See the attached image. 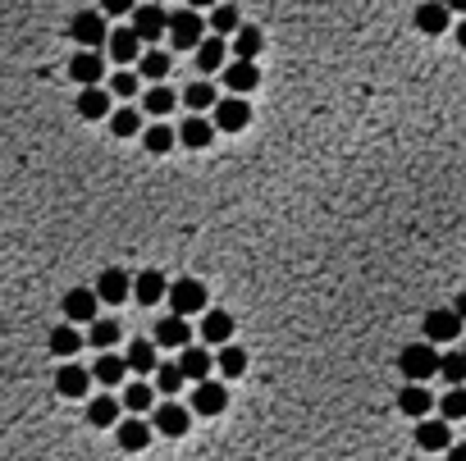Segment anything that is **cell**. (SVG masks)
Returning <instances> with one entry per match:
<instances>
[{
	"label": "cell",
	"instance_id": "obj_32",
	"mask_svg": "<svg viewBox=\"0 0 466 461\" xmlns=\"http://www.w3.org/2000/svg\"><path fill=\"white\" fill-rule=\"evenodd\" d=\"M156 393H160V389H147V379H138V383H128V389H123V407H128L132 416H147Z\"/></svg>",
	"mask_w": 466,
	"mask_h": 461
},
{
	"label": "cell",
	"instance_id": "obj_24",
	"mask_svg": "<svg viewBox=\"0 0 466 461\" xmlns=\"http://www.w3.org/2000/svg\"><path fill=\"white\" fill-rule=\"evenodd\" d=\"M156 347H160V343H147V338H132L123 356H128V365L138 370V374H156V370H160V356H156Z\"/></svg>",
	"mask_w": 466,
	"mask_h": 461
},
{
	"label": "cell",
	"instance_id": "obj_34",
	"mask_svg": "<svg viewBox=\"0 0 466 461\" xmlns=\"http://www.w3.org/2000/svg\"><path fill=\"white\" fill-rule=\"evenodd\" d=\"M142 142H147L151 156H165V151L178 142V128H169V124H151V128L142 133Z\"/></svg>",
	"mask_w": 466,
	"mask_h": 461
},
{
	"label": "cell",
	"instance_id": "obj_2",
	"mask_svg": "<svg viewBox=\"0 0 466 461\" xmlns=\"http://www.w3.org/2000/svg\"><path fill=\"white\" fill-rule=\"evenodd\" d=\"M439 365H443V356L434 352V343H430V338H425V343L403 347V356H397V370H403L412 383H425L430 374H439Z\"/></svg>",
	"mask_w": 466,
	"mask_h": 461
},
{
	"label": "cell",
	"instance_id": "obj_22",
	"mask_svg": "<svg viewBox=\"0 0 466 461\" xmlns=\"http://www.w3.org/2000/svg\"><path fill=\"white\" fill-rule=\"evenodd\" d=\"M128 370H132V365H128V356H114V352H101V356H96V365H92L96 383H105V389H119Z\"/></svg>",
	"mask_w": 466,
	"mask_h": 461
},
{
	"label": "cell",
	"instance_id": "obj_33",
	"mask_svg": "<svg viewBox=\"0 0 466 461\" xmlns=\"http://www.w3.org/2000/svg\"><path fill=\"white\" fill-rule=\"evenodd\" d=\"M110 133H114V137H138V133H142V110H132V106L114 110V115H110Z\"/></svg>",
	"mask_w": 466,
	"mask_h": 461
},
{
	"label": "cell",
	"instance_id": "obj_5",
	"mask_svg": "<svg viewBox=\"0 0 466 461\" xmlns=\"http://www.w3.org/2000/svg\"><path fill=\"white\" fill-rule=\"evenodd\" d=\"M132 32H138L147 46H151L156 37H165V32H169V14H165V5H156V0L138 5V10H132Z\"/></svg>",
	"mask_w": 466,
	"mask_h": 461
},
{
	"label": "cell",
	"instance_id": "obj_20",
	"mask_svg": "<svg viewBox=\"0 0 466 461\" xmlns=\"http://www.w3.org/2000/svg\"><path fill=\"white\" fill-rule=\"evenodd\" d=\"M220 128H215V119H202V115H192V119H183V128H178V142L183 146H192V151H202V146H211V137H215Z\"/></svg>",
	"mask_w": 466,
	"mask_h": 461
},
{
	"label": "cell",
	"instance_id": "obj_45",
	"mask_svg": "<svg viewBox=\"0 0 466 461\" xmlns=\"http://www.w3.org/2000/svg\"><path fill=\"white\" fill-rule=\"evenodd\" d=\"M101 10L114 19V14H132V10H138V0H101Z\"/></svg>",
	"mask_w": 466,
	"mask_h": 461
},
{
	"label": "cell",
	"instance_id": "obj_10",
	"mask_svg": "<svg viewBox=\"0 0 466 461\" xmlns=\"http://www.w3.org/2000/svg\"><path fill=\"white\" fill-rule=\"evenodd\" d=\"M92 370H83V365H74V361H64L59 370H55V393L59 398H87V389H92Z\"/></svg>",
	"mask_w": 466,
	"mask_h": 461
},
{
	"label": "cell",
	"instance_id": "obj_29",
	"mask_svg": "<svg viewBox=\"0 0 466 461\" xmlns=\"http://www.w3.org/2000/svg\"><path fill=\"white\" fill-rule=\"evenodd\" d=\"M202 338H206V347H224V343L233 338V316L211 311V316L202 320Z\"/></svg>",
	"mask_w": 466,
	"mask_h": 461
},
{
	"label": "cell",
	"instance_id": "obj_38",
	"mask_svg": "<svg viewBox=\"0 0 466 461\" xmlns=\"http://www.w3.org/2000/svg\"><path fill=\"white\" fill-rule=\"evenodd\" d=\"M439 416H443V420H466V383H452V389L443 393Z\"/></svg>",
	"mask_w": 466,
	"mask_h": 461
},
{
	"label": "cell",
	"instance_id": "obj_28",
	"mask_svg": "<svg viewBox=\"0 0 466 461\" xmlns=\"http://www.w3.org/2000/svg\"><path fill=\"white\" fill-rule=\"evenodd\" d=\"M132 297H138L142 306H156L160 297H169V288H165V274H156V270L138 274V279H132Z\"/></svg>",
	"mask_w": 466,
	"mask_h": 461
},
{
	"label": "cell",
	"instance_id": "obj_43",
	"mask_svg": "<svg viewBox=\"0 0 466 461\" xmlns=\"http://www.w3.org/2000/svg\"><path fill=\"white\" fill-rule=\"evenodd\" d=\"M439 374H443L448 383H466V352H448L443 365H439Z\"/></svg>",
	"mask_w": 466,
	"mask_h": 461
},
{
	"label": "cell",
	"instance_id": "obj_50",
	"mask_svg": "<svg viewBox=\"0 0 466 461\" xmlns=\"http://www.w3.org/2000/svg\"><path fill=\"white\" fill-rule=\"evenodd\" d=\"M187 5H196V10H206V5H220V0H187Z\"/></svg>",
	"mask_w": 466,
	"mask_h": 461
},
{
	"label": "cell",
	"instance_id": "obj_46",
	"mask_svg": "<svg viewBox=\"0 0 466 461\" xmlns=\"http://www.w3.org/2000/svg\"><path fill=\"white\" fill-rule=\"evenodd\" d=\"M448 461H466V443H452V447H448Z\"/></svg>",
	"mask_w": 466,
	"mask_h": 461
},
{
	"label": "cell",
	"instance_id": "obj_1",
	"mask_svg": "<svg viewBox=\"0 0 466 461\" xmlns=\"http://www.w3.org/2000/svg\"><path fill=\"white\" fill-rule=\"evenodd\" d=\"M206 28H211V19L196 14V5L174 10L169 14V41H174V51H196V46L206 41Z\"/></svg>",
	"mask_w": 466,
	"mask_h": 461
},
{
	"label": "cell",
	"instance_id": "obj_37",
	"mask_svg": "<svg viewBox=\"0 0 466 461\" xmlns=\"http://www.w3.org/2000/svg\"><path fill=\"white\" fill-rule=\"evenodd\" d=\"M233 51H238V60H256V55L265 51V37H260V28L242 23V28H238V41H233Z\"/></svg>",
	"mask_w": 466,
	"mask_h": 461
},
{
	"label": "cell",
	"instance_id": "obj_8",
	"mask_svg": "<svg viewBox=\"0 0 466 461\" xmlns=\"http://www.w3.org/2000/svg\"><path fill=\"white\" fill-rule=\"evenodd\" d=\"M461 316H457V306H439V311H430L425 316V338L439 347V343H452L457 334H461Z\"/></svg>",
	"mask_w": 466,
	"mask_h": 461
},
{
	"label": "cell",
	"instance_id": "obj_26",
	"mask_svg": "<svg viewBox=\"0 0 466 461\" xmlns=\"http://www.w3.org/2000/svg\"><path fill=\"white\" fill-rule=\"evenodd\" d=\"M74 106H78V115H83V119H92V124H96V119H105V115H110V92H105L101 83H96V88H83Z\"/></svg>",
	"mask_w": 466,
	"mask_h": 461
},
{
	"label": "cell",
	"instance_id": "obj_44",
	"mask_svg": "<svg viewBox=\"0 0 466 461\" xmlns=\"http://www.w3.org/2000/svg\"><path fill=\"white\" fill-rule=\"evenodd\" d=\"M138 88H142V73H114V78H110V92L114 97H138Z\"/></svg>",
	"mask_w": 466,
	"mask_h": 461
},
{
	"label": "cell",
	"instance_id": "obj_11",
	"mask_svg": "<svg viewBox=\"0 0 466 461\" xmlns=\"http://www.w3.org/2000/svg\"><path fill=\"white\" fill-rule=\"evenodd\" d=\"M220 73H224V88H229L233 97H247V92L260 88V69H256V60H233V64H224Z\"/></svg>",
	"mask_w": 466,
	"mask_h": 461
},
{
	"label": "cell",
	"instance_id": "obj_17",
	"mask_svg": "<svg viewBox=\"0 0 466 461\" xmlns=\"http://www.w3.org/2000/svg\"><path fill=\"white\" fill-rule=\"evenodd\" d=\"M397 411L412 416V420H425V416L434 411V393H430V389H421V383H412V389L397 393Z\"/></svg>",
	"mask_w": 466,
	"mask_h": 461
},
{
	"label": "cell",
	"instance_id": "obj_49",
	"mask_svg": "<svg viewBox=\"0 0 466 461\" xmlns=\"http://www.w3.org/2000/svg\"><path fill=\"white\" fill-rule=\"evenodd\" d=\"M457 46H461V51H466V19H461V23H457Z\"/></svg>",
	"mask_w": 466,
	"mask_h": 461
},
{
	"label": "cell",
	"instance_id": "obj_23",
	"mask_svg": "<svg viewBox=\"0 0 466 461\" xmlns=\"http://www.w3.org/2000/svg\"><path fill=\"white\" fill-rule=\"evenodd\" d=\"M96 292H101V301H110V306H119V301H128V292H132V279L123 274V270H105L101 279H96Z\"/></svg>",
	"mask_w": 466,
	"mask_h": 461
},
{
	"label": "cell",
	"instance_id": "obj_21",
	"mask_svg": "<svg viewBox=\"0 0 466 461\" xmlns=\"http://www.w3.org/2000/svg\"><path fill=\"white\" fill-rule=\"evenodd\" d=\"M178 365H183V374H187L192 383H202V379H211V365H215V356H211L206 347H192V343H187V347L178 352Z\"/></svg>",
	"mask_w": 466,
	"mask_h": 461
},
{
	"label": "cell",
	"instance_id": "obj_19",
	"mask_svg": "<svg viewBox=\"0 0 466 461\" xmlns=\"http://www.w3.org/2000/svg\"><path fill=\"white\" fill-rule=\"evenodd\" d=\"M416 447H421V452H448V447H452V434H448V425L425 416V420L416 425Z\"/></svg>",
	"mask_w": 466,
	"mask_h": 461
},
{
	"label": "cell",
	"instance_id": "obj_14",
	"mask_svg": "<svg viewBox=\"0 0 466 461\" xmlns=\"http://www.w3.org/2000/svg\"><path fill=\"white\" fill-rule=\"evenodd\" d=\"M224 407H229V389H220L215 379H202V383L192 389V411H196V416H220Z\"/></svg>",
	"mask_w": 466,
	"mask_h": 461
},
{
	"label": "cell",
	"instance_id": "obj_47",
	"mask_svg": "<svg viewBox=\"0 0 466 461\" xmlns=\"http://www.w3.org/2000/svg\"><path fill=\"white\" fill-rule=\"evenodd\" d=\"M443 5H448L452 14H466V0H443Z\"/></svg>",
	"mask_w": 466,
	"mask_h": 461
},
{
	"label": "cell",
	"instance_id": "obj_9",
	"mask_svg": "<svg viewBox=\"0 0 466 461\" xmlns=\"http://www.w3.org/2000/svg\"><path fill=\"white\" fill-rule=\"evenodd\" d=\"M114 438H119V447H123V452H142V447H151L156 425H147V416H128V420H119V425H114Z\"/></svg>",
	"mask_w": 466,
	"mask_h": 461
},
{
	"label": "cell",
	"instance_id": "obj_13",
	"mask_svg": "<svg viewBox=\"0 0 466 461\" xmlns=\"http://www.w3.org/2000/svg\"><path fill=\"white\" fill-rule=\"evenodd\" d=\"M69 78H74L78 88H96V83L105 78V60H101L96 51H87V46H83V51L69 60Z\"/></svg>",
	"mask_w": 466,
	"mask_h": 461
},
{
	"label": "cell",
	"instance_id": "obj_51",
	"mask_svg": "<svg viewBox=\"0 0 466 461\" xmlns=\"http://www.w3.org/2000/svg\"><path fill=\"white\" fill-rule=\"evenodd\" d=\"M156 5H165V0H156Z\"/></svg>",
	"mask_w": 466,
	"mask_h": 461
},
{
	"label": "cell",
	"instance_id": "obj_4",
	"mask_svg": "<svg viewBox=\"0 0 466 461\" xmlns=\"http://www.w3.org/2000/svg\"><path fill=\"white\" fill-rule=\"evenodd\" d=\"M169 306H174V316H202L206 311V283L202 279H178L169 288Z\"/></svg>",
	"mask_w": 466,
	"mask_h": 461
},
{
	"label": "cell",
	"instance_id": "obj_36",
	"mask_svg": "<svg viewBox=\"0 0 466 461\" xmlns=\"http://www.w3.org/2000/svg\"><path fill=\"white\" fill-rule=\"evenodd\" d=\"M138 73H142V78H147V83H160V78H165V73H169V55L151 46V51H147V55L138 60Z\"/></svg>",
	"mask_w": 466,
	"mask_h": 461
},
{
	"label": "cell",
	"instance_id": "obj_41",
	"mask_svg": "<svg viewBox=\"0 0 466 461\" xmlns=\"http://www.w3.org/2000/svg\"><path fill=\"white\" fill-rule=\"evenodd\" d=\"M174 97H178V92H169L165 83H151V88H147V115H156V119L169 115V110H174Z\"/></svg>",
	"mask_w": 466,
	"mask_h": 461
},
{
	"label": "cell",
	"instance_id": "obj_15",
	"mask_svg": "<svg viewBox=\"0 0 466 461\" xmlns=\"http://www.w3.org/2000/svg\"><path fill=\"white\" fill-rule=\"evenodd\" d=\"M412 23L425 32V37H439L448 23H452V10L443 5V0H425V5H416V14H412Z\"/></svg>",
	"mask_w": 466,
	"mask_h": 461
},
{
	"label": "cell",
	"instance_id": "obj_7",
	"mask_svg": "<svg viewBox=\"0 0 466 461\" xmlns=\"http://www.w3.org/2000/svg\"><path fill=\"white\" fill-rule=\"evenodd\" d=\"M151 425H156V434H165V438H183V434L192 429V411L178 407V402H160V407L151 411Z\"/></svg>",
	"mask_w": 466,
	"mask_h": 461
},
{
	"label": "cell",
	"instance_id": "obj_30",
	"mask_svg": "<svg viewBox=\"0 0 466 461\" xmlns=\"http://www.w3.org/2000/svg\"><path fill=\"white\" fill-rule=\"evenodd\" d=\"M83 343H87V338L74 329V320H69V325H59V329H50V352H55V356H64V361H69L74 352H83Z\"/></svg>",
	"mask_w": 466,
	"mask_h": 461
},
{
	"label": "cell",
	"instance_id": "obj_18",
	"mask_svg": "<svg viewBox=\"0 0 466 461\" xmlns=\"http://www.w3.org/2000/svg\"><path fill=\"white\" fill-rule=\"evenodd\" d=\"M187 338H192L187 316H165V320L156 325V343H160V347H169V352H183V347H187Z\"/></svg>",
	"mask_w": 466,
	"mask_h": 461
},
{
	"label": "cell",
	"instance_id": "obj_42",
	"mask_svg": "<svg viewBox=\"0 0 466 461\" xmlns=\"http://www.w3.org/2000/svg\"><path fill=\"white\" fill-rule=\"evenodd\" d=\"M242 370H247V352L233 347V343H224V347H220V374H224V379H238Z\"/></svg>",
	"mask_w": 466,
	"mask_h": 461
},
{
	"label": "cell",
	"instance_id": "obj_35",
	"mask_svg": "<svg viewBox=\"0 0 466 461\" xmlns=\"http://www.w3.org/2000/svg\"><path fill=\"white\" fill-rule=\"evenodd\" d=\"M183 379H187L183 365H178V361H165V365L156 370V389H160L165 398H174V393H183Z\"/></svg>",
	"mask_w": 466,
	"mask_h": 461
},
{
	"label": "cell",
	"instance_id": "obj_39",
	"mask_svg": "<svg viewBox=\"0 0 466 461\" xmlns=\"http://www.w3.org/2000/svg\"><path fill=\"white\" fill-rule=\"evenodd\" d=\"M238 28H242V19H238V5H211V32L229 37V32H238Z\"/></svg>",
	"mask_w": 466,
	"mask_h": 461
},
{
	"label": "cell",
	"instance_id": "obj_12",
	"mask_svg": "<svg viewBox=\"0 0 466 461\" xmlns=\"http://www.w3.org/2000/svg\"><path fill=\"white\" fill-rule=\"evenodd\" d=\"M251 124V106L242 101V97H220V106H215V128L220 133H242Z\"/></svg>",
	"mask_w": 466,
	"mask_h": 461
},
{
	"label": "cell",
	"instance_id": "obj_3",
	"mask_svg": "<svg viewBox=\"0 0 466 461\" xmlns=\"http://www.w3.org/2000/svg\"><path fill=\"white\" fill-rule=\"evenodd\" d=\"M69 37H74L78 46H87V51L105 46V41H110V28H105V10H83V14H74V23H69Z\"/></svg>",
	"mask_w": 466,
	"mask_h": 461
},
{
	"label": "cell",
	"instance_id": "obj_31",
	"mask_svg": "<svg viewBox=\"0 0 466 461\" xmlns=\"http://www.w3.org/2000/svg\"><path fill=\"white\" fill-rule=\"evenodd\" d=\"M183 106L202 115V110H215V106H220V97H215V88H211V83H187V88H183Z\"/></svg>",
	"mask_w": 466,
	"mask_h": 461
},
{
	"label": "cell",
	"instance_id": "obj_48",
	"mask_svg": "<svg viewBox=\"0 0 466 461\" xmlns=\"http://www.w3.org/2000/svg\"><path fill=\"white\" fill-rule=\"evenodd\" d=\"M452 306H457V316L466 320V292H457V301H452Z\"/></svg>",
	"mask_w": 466,
	"mask_h": 461
},
{
	"label": "cell",
	"instance_id": "obj_25",
	"mask_svg": "<svg viewBox=\"0 0 466 461\" xmlns=\"http://www.w3.org/2000/svg\"><path fill=\"white\" fill-rule=\"evenodd\" d=\"M142 37L132 32V28H119V32H110V60H119V64H128V60H142Z\"/></svg>",
	"mask_w": 466,
	"mask_h": 461
},
{
	"label": "cell",
	"instance_id": "obj_40",
	"mask_svg": "<svg viewBox=\"0 0 466 461\" xmlns=\"http://www.w3.org/2000/svg\"><path fill=\"white\" fill-rule=\"evenodd\" d=\"M87 343H92L96 352H110V347L119 343V325H114V320H105V316H101V320H92V334H87Z\"/></svg>",
	"mask_w": 466,
	"mask_h": 461
},
{
	"label": "cell",
	"instance_id": "obj_16",
	"mask_svg": "<svg viewBox=\"0 0 466 461\" xmlns=\"http://www.w3.org/2000/svg\"><path fill=\"white\" fill-rule=\"evenodd\" d=\"M119 411H123V398H114V393H96V398L87 402V425L110 429V425H119Z\"/></svg>",
	"mask_w": 466,
	"mask_h": 461
},
{
	"label": "cell",
	"instance_id": "obj_27",
	"mask_svg": "<svg viewBox=\"0 0 466 461\" xmlns=\"http://www.w3.org/2000/svg\"><path fill=\"white\" fill-rule=\"evenodd\" d=\"M224 55H229L224 37H220V32H211L202 46H196V69H202V73H215V69H224Z\"/></svg>",
	"mask_w": 466,
	"mask_h": 461
},
{
	"label": "cell",
	"instance_id": "obj_6",
	"mask_svg": "<svg viewBox=\"0 0 466 461\" xmlns=\"http://www.w3.org/2000/svg\"><path fill=\"white\" fill-rule=\"evenodd\" d=\"M101 292L96 288H74V292H64V316H69L74 325H92L101 320Z\"/></svg>",
	"mask_w": 466,
	"mask_h": 461
}]
</instances>
